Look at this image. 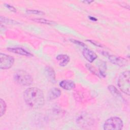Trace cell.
I'll return each instance as SVG.
<instances>
[{
  "label": "cell",
  "instance_id": "obj_1",
  "mask_svg": "<svg viewBox=\"0 0 130 130\" xmlns=\"http://www.w3.org/2000/svg\"><path fill=\"white\" fill-rule=\"evenodd\" d=\"M23 98L26 104L34 109L41 108L44 104L43 92L37 87H33L26 89L24 92Z\"/></svg>",
  "mask_w": 130,
  "mask_h": 130
},
{
  "label": "cell",
  "instance_id": "obj_2",
  "mask_svg": "<svg viewBox=\"0 0 130 130\" xmlns=\"http://www.w3.org/2000/svg\"><path fill=\"white\" fill-rule=\"evenodd\" d=\"M13 78L16 83L22 86H29L33 82L31 76L23 70L17 71L15 72Z\"/></svg>",
  "mask_w": 130,
  "mask_h": 130
},
{
  "label": "cell",
  "instance_id": "obj_3",
  "mask_svg": "<svg viewBox=\"0 0 130 130\" xmlns=\"http://www.w3.org/2000/svg\"><path fill=\"white\" fill-rule=\"evenodd\" d=\"M129 71H125L121 73L118 79L117 82L119 89L128 95H129Z\"/></svg>",
  "mask_w": 130,
  "mask_h": 130
},
{
  "label": "cell",
  "instance_id": "obj_4",
  "mask_svg": "<svg viewBox=\"0 0 130 130\" xmlns=\"http://www.w3.org/2000/svg\"><path fill=\"white\" fill-rule=\"evenodd\" d=\"M123 126V121L119 117H112L105 121L103 126L105 130H120Z\"/></svg>",
  "mask_w": 130,
  "mask_h": 130
},
{
  "label": "cell",
  "instance_id": "obj_5",
  "mask_svg": "<svg viewBox=\"0 0 130 130\" xmlns=\"http://www.w3.org/2000/svg\"><path fill=\"white\" fill-rule=\"evenodd\" d=\"M0 68L2 70L10 69L14 63V58L12 56L5 53L0 54Z\"/></svg>",
  "mask_w": 130,
  "mask_h": 130
},
{
  "label": "cell",
  "instance_id": "obj_6",
  "mask_svg": "<svg viewBox=\"0 0 130 130\" xmlns=\"http://www.w3.org/2000/svg\"><path fill=\"white\" fill-rule=\"evenodd\" d=\"M77 122L81 126H87L90 125L92 121L89 115L86 113H82L77 118Z\"/></svg>",
  "mask_w": 130,
  "mask_h": 130
},
{
  "label": "cell",
  "instance_id": "obj_7",
  "mask_svg": "<svg viewBox=\"0 0 130 130\" xmlns=\"http://www.w3.org/2000/svg\"><path fill=\"white\" fill-rule=\"evenodd\" d=\"M108 58L110 62H112L113 64H116L120 67L125 66L127 63V60L126 59L119 56L111 55L109 56Z\"/></svg>",
  "mask_w": 130,
  "mask_h": 130
},
{
  "label": "cell",
  "instance_id": "obj_8",
  "mask_svg": "<svg viewBox=\"0 0 130 130\" xmlns=\"http://www.w3.org/2000/svg\"><path fill=\"white\" fill-rule=\"evenodd\" d=\"M82 54L84 58L89 62H92L97 58L96 54L92 50L85 48L82 51Z\"/></svg>",
  "mask_w": 130,
  "mask_h": 130
},
{
  "label": "cell",
  "instance_id": "obj_9",
  "mask_svg": "<svg viewBox=\"0 0 130 130\" xmlns=\"http://www.w3.org/2000/svg\"><path fill=\"white\" fill-rule=\"evenodd\" d=\"M7 50L9 51L12 52L15 54H18L19 55L26 56H32V54L25 50L22 48L20 47H15V48H8Z\"/></svg>",
  "mask_w": 130,
  "mask_h": 130
},
{
  "label": "cell",
  "instance_id": "obj_10",
  "mask_svg": "<svg viewBox=\"0 0 130 130\" xmlns=\"http://www.w3.org/2000/svg\"><path fill=\"white\" fill-rule=\"evenodd\" d=\"M45 75L48 80L51 83H55V73L53 68L50 67H47L45 69Z\"/></svg>",
  "mask_w": 130,
  "mask_h": 130
},
{
  "label": "cell",
  "instance_id": "obj_11",
  "mask_svg": "<svg viewBox=\"0 0 130 130\" xmlns=\"http://www.w3.org/2000/svg\"><path fill=\"white\" fill-rule=\"evenodd\" d=\"M60 86L67 90H70L74 89L75 87V83L70 80H64L61 81L59 83Z\"/></svg>",
  "mask_w": 130,
  "mask_h": 130
},
{
  "label": "cell",
  "instance_id": "obj_12",
  "mask_svg": "<svg viewBox=\"0 0 130 130\" xmlns=\"http://www.w3.org/2000/svg\"><path fill=\"white\" fill-rule=\"evenodd\" d=\"M56 59L58 61L60 66L64 67L70 61V57L66 54H59L56 56Z\"/></svg>",
  "mask_w": 130,
  "mask_h": 130
},
{
  "label": "cell",
  "instance_id": "obj_13",
  "mask_svg": "<svg viewBox=\"0 0 130 130\" xmlns=\"http://www.w3.org/2000/svg\"><path fill=\"white\" fill-rule=\"evenodd\" d=\"M61 90L57 88H53L51 89L48 93V99L49 100H53L59 98L61 95Z\"/></svg>",
  "mask_w": 130,
  "mask_h": 130
},
{
  "label": "cell",
  "instance_id": "obj_14",
  "mask_svg": "<svg viewBox=\"0 0 130 130\" xmlns=\"http://www.w3.org/2000/svg\"><path fill=\"white\" fill-rule=\"evenodd\" d=\"M108 88L109 89V90L110 91V92L115 96L118 97V98H121L122 96L120 94V93L119 92V91L118 90V89L114 86L110 85L109 86H108Z\"/></svg>",
  "mask_w": 130,
  "mask_h": 130
},
{
  "label": "cell",
  "instance_id": "obj_15",
  "mask_svg": "<svg viewBox=\"0 0 130 130\" xmlns=\"http://www.w3.org/2000/svg\"><path fill=\"white\" fill-rule=\"evenodd\" d=\"M33 20L38 23L47 24V25H52L55 23V22L54 21H52L48 20L43 18H35V19H34Z\"/></svg>",
  "mask_w": 130,
  "mask_h": 130
},
{
  "label": "cell",
  "instance_id": "obj_16",
  "mask_svg": "<svg viewBox=\"0 0 130 130\" xmlns=\"http://www.w3.org/2000/svg\"><path fill=\"white\" fill-rule=\"evenodd\" d=\"M0 105H1V109H0V116L2 117L3 115L5 114V112L6 111L7 105L2 99L0 100Z\"/></svg>",
  "mask_w": 130,
  "mask_h": 130
},
{
  "label": "cell",
  "instance_id": "obj_17",
  "mask_svg": "<svg viewBox=\"0 0 130 130\" xmlns=\"http://www.w3.org/2000/svg\"><path fill=\"white\" fill-rule=\"evenodd\" d=\"M99 70L101 75L105 77L106 75V62L105 61H101L99 64Z\"/></svg>",
  "mask_w": 130,
  "mask_h": 130
},
{
  "label": "cell",
  "instance_id": "obj_18",
  "mask_svg": "<svg viewBox=\"0 0 130 130\" xmlns=\"http://www.w3.org/2000/svg\"><path fill=\"white\" fill-rule=\"evenodd\" d=\"M26 12L29 14H38V15L44 14L43 12H42L39 10H26Z\"/></svg>",
  "mask_w": 130,
  "mask_h": 130
},
{
  "label": "cell",
  "instance_id": "obj_19",
  "mask_svg": "<svg viewBox=\"0 0 130 130\" xmlns=\"http://www.w3.org/2000/svg\"><path fill=\"white\" fill-rule=\"evenodd\" d=\"M5 6L9 10H10L11 11L14 12H16V9H15L13 6H12V5H10L7 4H6L5 5Z\"/></svg>",
  "mask_w": 130,
  "mask_h": 130
},
{
  "label": "cell",
  "instance_id": "obj_20",
  "mask_svg": "<svg viewBox=\"0 0 130 130\" xmlns=\"http://www.w3.org/2000/svg\"><path fill=\"white\" fill-rule=\"evenodd\" d=\"M71 41L73 43L76 44L77 45H79L80 46H85V45L83 43L79 41H77V40H71Z\"/></svg>",
  "mask_w": 130,
  "mask_h": 130
},
{
  "label": "cell",
  "instance_id": "obj_21",
  "mask_svg": "<svg viewBox=\"0 0 130 130\" xmlns=\"http://www.w3.org/2000/svg\"><path fill=\"white\" fill-rule=\"evenodd\" d=\"M82 2L87 4H90L91 3L93 2V1H82Z\"/></svg>",
  "mask_w": 130,
  "mask_h": 130
},
{
  "label": "cell",
  "instance_id": "obj_22",
  "mask_svg": "<svg viewBox=\"0 0 130 130\" xmlns=\"http://www.w3.org/2000/svg\"><path fill=\"white\" fill-rule=\"evenodd\" d=\"M89 18L90 19V20H92V21H93V20H94V21H96V19L95 18H94V17H89Z\"/></svg>",
  "mask_w": 130,
  "mask_h": 130
}]
</instances>
